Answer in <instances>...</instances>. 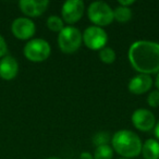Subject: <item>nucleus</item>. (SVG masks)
I'll use <instances>...</instances> for the list:
<instances>
[{
    "label": "nucleus",
    "mask_w": 159,
    "mask_h": 159,
    "mask_svg": "<svg viewBox=\"0 0 159 159\" xmlns=\"http://www.w3.org/2000/svg\"><path fill=\"white\" fill-rule=\"evenodd\" d=\"M84 12V3L81 0H69L62 6V18L69 24L77 22Z\"/></svg>",
    "instance_id": "nucleus-7"
},
{
    "label": "nucleus",
    "mask_w": 159,
    "mask_h": 159,
    "mask_svg": "<svg viewBox=\"0 0 159 159\" xmlns=\"http://www.w3.org/2000/svg\"><path fill=\"white\" fill-rule=\"evenodd\" d=\"M112 146L122 157L132 158L142 152V142L134 132L129 130H120L112 136Z\"/></svg>",
    "instance_id": "nucleus-2"
},
{
    "label": "nucleus",
    "mask_w": 159,
    "mask_h": 159,
    "mask_svg": "<svg viewBox=\"0 0 159 159\" xmlns=\"http://www.w3.org/2000/svg\"><path fill=\"white\" fill-rule=\"evenodd\" d=\"M8 51V47H7V44H6V40L2 36L0 35V58L6 56Z\"/></svg>",
    "instance_id": "nucleus-20"
},
{
    "label": "nucleus",
    "mask_w": 159,
    "mask_h": 159,
    "mask_svg": "<svg viewBox=\"0 0 159 159\" xmlns=\"http://www.w3.org/2000/svg\"><path fill=\"white\" fill-rule=\"evenodd\" d=\"M50 45L48 42L42 39V38H36L32 39L25 45L24 47V55L30 61L33 62H42L45 61L50 55Z\"/></svg>",
    "instance_id": "nucleus-5"
},
{
    "label": "nucleus",
    "mask_w": 159,
    "mask_h": 159,
    "mask_svg": "<svg viewBox=\"0 0 159 159\" xmlns=\"http://www.w3.org/2000/svg\"><path fill=\"white\" fill-rule=\"evenodd\" d=\"M113 150L109 145L98 146L95 150L94 159H112Z\"/></svg>",
    "instance_id": "nucleus-15"
},
{
    "label": "nucleus",
    "mask_w": 159,
    "mask_h": 159,
    "mask_svg": "<svg viewBox=\"0 0 159 159\" xmlns=\"http://www.w3.org/2000/svg\"><path fill=\"white\" fill-rule=\"evenodd\" d=\"M119 3H120V6H121V7L129 8V6L133 5V3H134V1H133V0H130V1H123V0H121V1H119Z\"/></svg>",
    "instance_id": "nucleus-21"
},
{
    "label": "nucleus",
    "mask_w": 159,
    "mask_h": 159,
    "mask_svg": "<svg viewBox=\"0 0 159 159\" xmlns=\"http://www.w3.org/2000/svg\"><path fill=\"white\" fill-rule=\"evenodd\" d=\"M83 42L92 50H99L105 48L108 40L107 33L99 26H89L83 33Z\"/></svg>",
    "instance_id": "nucleus-6"
},
{
    "label": "nucleus",
    "mask_w": 159,
    "mask_h": 159,
    "mask_svg": "<svg viewBox=\"0 0 159 159\" xmlns=\"http://www.w3.org/2000/svg\"><path fill=\"white\" fill-rule=\"evenodd\" d=\"M19 72L18 61L11 56H6L0 61V77L3 80H13Z\"/></svg>",
    "instance_id": "nucleus-12"
},
{
    "label": "nucleus",
    "mask_w": 159,
    "mask_h": 159,
    "mask_svg": "<svg viewBox=\"0 0 159 159\" xmlns=\"http://www.w3.org/2000/svg\"><path fill=\"white\" fill-rule=\"evenodd\" d=\"M131 18H132V11H131L130 8L119 6L113 10V19H116L118 22H128V21H130Z\"/></svg>",
    "instance_id": "nucleus-14"
},
{
    "label": "nucleus",
    "mask_w": 159,
    "mask_h": 159,
    "mask_svg": "<svg viewBox=\"0 0 159 159\" xmlns=\"http://www.w3.org/2000/svg\"><path fill=\"white\" fill-rule=\"evenodd\" d=\"M82 34L73 26L64 27L59 34L58 44L64 53H73L82 45Z\"/></svg>",
    "instance_id": "nucleus-3"
},
{
    "label": "nucleus",
    "mask_w": 159,
    "mask_h": 159,
    "mask_svg": "<svg viewBox=\"0 0 159 159\" xmlns=\"http://www.w3.org/2000/svg\"><path fill=\"white\" fill-rule=\"evenodd\" d=\"M49 2L47 0H21L20 9L27 16H39L46 11Z\"/></svg>",
    "instance_id": "nucleus-10"
},
{
    "label": "nucleus",
    "mask_w": 159,
    "mask_h": 159,
    "mask_svg": "<svg viewBox=\"0 0 159 159\" xmlns=\"http://www.w3.org/2000/svg\"><path fill=\"white\" fill-rule=\"evenodd\" d=\"M110 139V135L107 132H98L93 137V143L96 146H102V145H108V142Z\"/></svg>",
    "instance_id": "nucleus-18"
},
{
    "label": "nucleus",
    "mask_w": 159,
    "mask_h": 159,
    "mask_svg": "<svg viewBox=\"0 0 159 159\" xmlns=\"http://www.w3.org/2000/svg\"><path fill=\"white\" fill-rule=\"evenodd\" d=\"M142 152L145 159H159V142L149 139L142 146Z\"/></svg>",
    "instance_id": "nucleus-13"
},
{
    "label": "nucleus",
    "mask_w": 159,
    "mask_h": 159,
    "mask_svg": "<svg viewBox=\"0 0 159 159\" xmlns=\"http://www.w3.org/2000/svg\"><path fill=\"white\" fill-rule=\"evenodd\" d=\"M12 33L19 39H29L35 34L36 27L32 20L27 18H19L12 23Z\"/></svg>",
    "instance_id": "nucleus-8"
},
{
    "label": "nucleus",
    "mask_w": 159,
    "mask_h": 159,
    "mask_svg": "<svg viewBox=\"0 0 159 159\" xmlns=\"http://www.w3.org/2000/svg\"><path fill=\"white\" fill-rule=\"evenodd\" d=\"M129 60L141 74L159 72V44L149 40H139L131 45Z\"/></svg>",
    "instance_id": "nucleus-1"
},
{
    "label": "nucleus",
    "mask_w": 159,
    "mask_h": 159,
    "mask_svg": "<svg viewBox=\"0 0 159 159\" xmlns=\"http://www.w3.org/2000/svg\"><path fill=\"white\" fill-rule=\"evenodd\" d=\"M47 159H59V158H47Z\"/></svg>",
    "instance_id": "nucleus-25"
},
{
    "label": "nucleus",
    "mask_w": 159,
    "mask_h": 159,
    "mask_svg": "<svg viewBox=\"0 0 159 159\" xmlns=\"http://www.w3.org/2000/svg\"><path fill=\"white\" fill-rule=\"evenodd\" d=\"M121 159H126V158H121Z\"/></svg>",
    "instance_id": "nucleus-26"
},
{
    "label": "nucleus",
    "mask_w": 159,
    "mask_h": 159,
    "mask_svg": "<svg viewBox=\"0 0 159 159\" xmlns=\"http://www.w3.org/2000/svg\"><path fill=\"white\" fill-rule=\"evenodd\" d=\"M147 102L150 107H158L159 106V91H154L148 95Z\"/></svg>",
    "instance_id": "nucleus-19"
},
{
    "label": "nucleus",
    "mask_w": 159,
    "mask_h": 159,
    "mask_svg": "<svg viewBox=\"0 0 159 159\" xmlns=\"http://www.w3.org/2000/svg\"><path fill=\"white\" fill-rule=\"evenodd\" d=\"M155 117L147 109H137L132 115V123L137 130L148 132L155 125Z\"/></svg>",
    "instance_id": "nucleus-9"
},
{
    "label": "nucleus",
    "mask_w": 159,
    "mask_h": 159,
    "mask_svg": "<svg viewBox=\"0 0 159 159\" xmlns=\"http://www.w3.org/2000/svg\"><path fill=\"white\" fill-rule=\"evenodd\" d=\"M156 86H157V89H159V73H158V75H157V77H156Z\"/></svg>",
    "instance_id": "nucleus-24"
},
{
    "label": "nucleus",
    "mask_w": 159,
    "mask_h": 159,
    "mask_svg": "<svg viewBox=\"0 0 159 159\" xmlns=\"http://www.w3.org/2000/svg\"><path fill=\"white\" fill-rule=\"evenodd\" d=\"M47 26L52 32H61L64 29L63 20L57 16H51L47 20Z\"/></svg>",
    "instance_id": "nucleus-16"
},
{
    "label": "nucleus",
    "mask_w": 159,
    "mask_h": 159,
    "mask_svg": "<svg viewBox=\"0 0 159 159\" xmlns=\"http://www.w3.org/2000/svg\"><path fill=\"white\" fill-rule=\"evenodd\" d=\"M87 16L89 21L94 23L96 26H106L110 24L113 19V10L106 2L96 1L89 7Z\"/></svg>",
    "instance_id": "nucleus-4"
},
{
    "label": "nucleus",
    "mask_w": 159,
    "mask_h": 159,
    "mask_svg": "<svg viewBox=\"0 0 159 159\" xmlns=\"http://www.w3.org/2000/svg\"><path fill=\"white\" fill-rule=\"evenodd\" d=\"M99 58L104 63L111 64L116 60V52L112 48L109 47H105V48L100 49L99 51Z\"/></svg>",
    "instance_id": "nucleus-17"
},
{
    "label": "nucleus",
    "mask_w": 159,
    "mask_h": 159,
    "mask_svg": "<svg viewBox=\"0 0 159 159\" xmlns=\"http://www.w3.org/2000/svg\"><path fill=\"white\" fill-rule=\"evenodd\" d=\"M80 159H94V157L92 156L89 152H82L81 154V156H80Z\"/></svg>",
    "instance_id": "nucleus-22"
},
{
    "label": "nucleus",
    "mask_w": 159,
    "mask_h": 159,
    "mask_svg": "<svg viewBox=\"0 0 159 159\" xmlns=\"http://www.w3.org/2000/svg\"><path fill=\"white\" fill-rule=\"evenodd\" d=\"M152 77L147 74H139L134 76L129 83V91L135 95H141L152 87Z\"/></svg>",
    "instance_id": "nucleus-11"
},
{
    "label": "nucleus",
    "mask_w": 159,
    "mask_h": 159,
    "mask_svg": "<svg viewBox=\"0 0 159 159\" xmlns=\"http://www.w3.org/2000/svg\"><path fill=\"white\" fill-rule=\"evenodd\" d=\"M155 134H156V137L159 139V122L157 123L156 128H155Z\"/></svg>",
    "instance_id": "nucleus-23"
}]
</instances>
